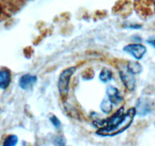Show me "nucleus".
I'll use <instances>...</instances> for the list:
<instances>
[{"label":"nucleus","instance_id":"1","mask_svg":"<svg viewBox=\"0 0 155 146\" xmlns=\"http://www.w3.org/2000/svg\"><path fill=\"white\" fill-rule=\"evenodd\" d=\"M136 114L135 107L130 108L127 113H124V108L120 107L111 116L93 122V124L98 128L96 134L101 136L119 135L130 127Z\"/></svg>","mask_w":155,"mask_h":146},{"label":"nucleus","instance_id":"2","mask_svg":"<svg viewBox=\"0 0 155 146\" xmlns=\"http://www.w3.org/2000/svg\"><path fill=\"white\" fill-rule=\"evenodd\" d=\"M76 69H77V68L75 66H71L64 69L61 73L58 82V91L61 96L63 98L66 97L68 95L71 78L75 72Z\"/></svg>","mask_w":155,"mask_h":146},{"label":"nucleus","instance_id":"3","mask_svg":"<svg viewBox=\"0 0 155 146\" xmlns=\"http://www.w3.org/2000/svg\"><path fill=\"white\" fill-rule=\"evenodd\" d=\"M120 77L124 86L130 91H133L136 88V78L134 75L130 72L126 67L124 69L120 68L119 70Z\"/></svg>","mask_w":155,"mask_h":146},{"label":"nucleus","instance_id":"4","mask_svg":"<svg viewBox=\"0 0 155 146\" xmlns=\"http://www.w3.org/2000/svg\"><path fill=\"white\" fill-rule=\"evenodd\" d=\"M124 50L131 54L137 60H140L146 53V47L140 43H133L126 46Z\"/></svg>","mask_w":155,"mask_h":146},{"label":"nucleus","instance_id":"5","mask_svg":"<svg viewBox=\"0 0 155 146\" xmlns=\"http://www.w3.org/2000/svg\"><path fill=\"white\" fill-rule=\"evenodd\" d=\"M37 82V77L30 74H26L21 76L19 80V86L23 90H29Z\"/></svg>","mask_w":155,"mask_h":146},{"label":"nucleus","instance_id":"6","mask_svg":"<svg viewBox=\"0 0 155 146\" xmlns=\"http://www.w3.org/2000/svg\"><path fill=\"white\" fill-rule=\"evenodd\" d=\"M107 94L108 99L113 104L119 105L124 100V97L120 94V91L114 87L109 86L107 89Z\"/></svg>","mask_w":155,"mask_h":146},{"label":"nucleus","instance_id":"7","mask_svg":"<svg viewBox=\"0 0 155 146\" xmlns=\"http://www.w3.org/2000/svg\"><path fill=\"white\" fill-rule=\"evenodd\" d=\"M136 113L140 116H145L151 112V107L150 102L144 98H140L137 102L136 107Z\"/></svg>","mask_w":155,"mask_h":146},{"label":"nucleus","instance_id":"8","mask_svg":"<svg viewBox=\"0 0 155 146\" xmlns=\"http://www.w3.org/2000/svg\"><path fill=\"white\" fill-rule=\"evenodd\" d=\"M12 80L11 72L8 68H2L0 70V88L6 89L9 86Z\"/></svg>","mask_w":155,"mask_h":146},{"label":"nucleus","instance_id":"9","mask_svg":"<svg viewBox=\"0 0 155 146\" xmlns=\"http://www.w3.org/2000/svg\"><path fill=\"white\" fill-rule=\"evenodd\" d=\"M126 67L133 75L139 74L142 71V65L138 62H135V61H130V62H128Z\"/></svg>","mask_w":155,"mask_h":146},{"label":"nucleus","instance_id":"10","mask_svg":"<svg viewBox=\"0 0 155 146\" xmlns=\"http://www.w3.org/2000/svg\"><path fill=\"white\" fill-rule=\"evenodd\" d=\"M113 78V73L109 68H104L99 75V79L104 83L110 82Z\"/></svg>","mask_w":155,"mask_h":146},{"label":"nucleus","instance_id":"11","mask_svg":"<svg viewBox=\"0 0 155 146\" xmlns=\"http://www.w3.org/2000/svg\"><path fill=\"white\" fill-rule=\"evenodd\" d=\"M101 110H102L103 112L105 113H109L112 110V108H113V103L109 100V99L108 100L104 99V100L102 101V103H101Z\"/></svg>","mask_w":155,"mask_h":146},{"label":"nucleus","instance_id":"12","mask_svg":"<svg viewBox=\"0 0 155 146\" xmlns=\"http://www.w3.org/2000/svg\"><path fill=\"white\" fill-rule=\"evenodd\" d=\"M18 137L15 135H12L8 136L7 138H5V142L3 143L4 145H7V146H13L15 145V144L18 143Z\"/></svg>","mask_w":155,"mask_h":146},{"label":"nucleus","instance_id":"13","mask_svg":"<svg viewBox=\"0 0 155 146\" xmlns=\"http://www.w3.org/2000/svg\"><path fill=\"white\" fill-rule=\"evenodd\" d=\"M50 121H51V124L54 126L57 129H59L61 128V121L59 120V119L56 116H52L51 117H50Z\"/></svg>","mask_w":155,"mask_h":146},{"label":"nucleus","instance_id":"14","mask_svg":"<svg viewBox=\"0 0 155 146\" xmlns=\"http://www.w3.org/2000/svg\"><path fill=\"white\" fill-rule=\"evenodd\" d=\"M147 43L155 48V36H151L147 40Z\"/></svg>","mask_w":155,"mask_h":146},{"label":"nucleus","instance_id":"15","mask_svg":"<svg viewBox=\"0 0 155 146\" xmlns=\"http://www.w3.org/2000/svg\"><path fill=\"white\" fill-rule=\"evenodd\" d=\"M54 144H60V145H64V140L62 139L60 137H57L54 140Z\"/></svg>","mask_w":155,"mask_h":146}]
</instances>
